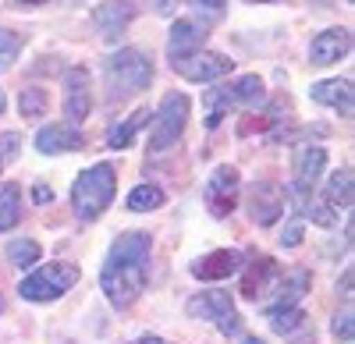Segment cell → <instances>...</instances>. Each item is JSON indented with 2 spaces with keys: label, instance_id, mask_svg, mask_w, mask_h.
Instances as JSON below:
<instances>
[{
  "label": "cell",
  "instance_id": "26",
  "mask_svg": "<svg viewBox=\"0 0 355 344\" xmlns=\"http://www.w3.org/2000/svg\"><path fill=\"white\" fill-rule=\"evenodd\" d=\"M157 206H164V192H160L157 185H139V188H132V195H128V210H132V213H150V210H157Z\"/></svg>",
  "mask_w": 355,
  "mask_h": 344
},
{
  "label": "cell",
  "instance_id": "6",
  "mask_svg": "<svg viewBox=\"0 0 355 344\" xmlns=\"http://www.w3.org/2000/svg\"><path fill=\"white\" fill-rule=\"evenodd\" d=\"M185 312L192 320L214 323L224 337H231L234 330H239V312H234V302H231L227 291H202V295L185 302Z\"/></svg>",
  "mask_w": 355,
  "mask_h": 344
},
{
  "label": "cell",
  "instance_id": "15",
  "mask_svg": "<svg viewBox=\"0 0 355 344\" xmlns=\"http://www.w3.org/2000/svg\"><path fill=\"white\" fill-rule=\"evenodd\" d=\"M309 284H313L309 270H291L284 280H277V284H274V298H270V302H263V305H266V312H277V309H291V305H299V302H302V295L309 291Z\"/></svg>",
  "mask_w": 355,
  "mask_h": 344
},
{
  "label": "cell",
  "instance_id": "18",
  "mask_svg": "<svg viewBox=\"0 0 355 344\" xmlns=\"http://www.w3.org/2000/svg\"><path fill=\"white\" fill-rule=\"evenodd\" d=\"M132 18H135V8L128 0H107V4L96 8V28L103 33V39H117Z\"/></svg>",
  "mask_w": 355,
  "mask_h": 344
},
{
  "label": "cell",
  "instance_id": "29",
  "mask_svg": "<svg viewBox=\"0 0 355 344\" xmlns=\"http://www.w3.org/2000/svg\"><path fill=\"white\" fill-rule=\"evenodd\" d=\"M192 4L210 18V21H217V18H224V11H227V0H192Z\"/></svg>",
  "mask_w": 355,
  "mask_h": 344
},
{
  "label": "cell",
  "instance_id": "21",
  "mask_svg": "<svg viewBox=\"0 0 355 344\" xmlns=\"http://www.w3.org/2000/svg\"><path fill=\"white\" fill-rule=\"evenodd\" d=\"M320 199H323V206H327L334 217L341 210H348L352 206V170L348 167L345 170H334V174L327 178V192H323Z\"/></svg>",
  "mask_w": 355,
  "mask_h": 344
},
{
  "label": "cell",
  "instance_id": "30",
  "mask_svg": "<svg viewBox=\"0 0 355 344\" xmlns=\"http://www.w3.org/2000/svg\"><path fill=\"white\" fill-rule=\"evenodd\" d=\"M331 330H334V337H338V341H352V309L338 312L334 323H331Z\"/></svg>",
  "mask_w": 355,
  "mask_h": 344
},
{
  "label": "cell",
  "instance_id": "11",
  "mask_svg": "<svg viewBox=\"0 0 355 344\" xmlns=\"http://www.w3.org/2000/svg\"><path fill=\"white\" fill-rule=\"evenodd\" d=\"M93 110V93H89V71L85 68H71L64 75V114H68V125L78 128V121L89 118Z\"/></svg>",
  "mask_w": 355,
  "mask_h": 344
},
{
  "label": "cell",
  "instance_id": "17",
  "mask_svg": "<svg viewBox=\"0 0 355 344\" xmlns=\"http://www.w3.org/2000/svg\"><path fill=\"white\" fill-rule=\"evenodd\" d=\"M36 150L53 156V153H75L82 150V132L75 125H50L36 135Z\"/></svg>",
  "mask_w": 355,
  "mask_h": 344
},
{
  "label": "cell",
  "instance_id": "10",
  "mask_svg": "<svg viewBox=\"0 0 355 344\" xmlns=\"http://www.w3.org/2000/svg\"><path fill=\"white\" fill-rule=\"evenodd\" d=\"M174 64V71L182 75V78H189V82H214V78H224V75H231V57H224V53H214V50H199V53H192V57H182V61H171Z\"/></svg>",
  "mask_w": 355,
  "mask_h": 344
},
{
  "label": "cell",
  "instance_id": "25",
  "mask_svg": "<svg viewBox=\"0 0 355 344\" xmlns=\"http://www.w3.org/2000/svg\"><path fill=\"white\" fill-rule=\"evenodd\" d=\"M40 242H33V238H18V242H11L8 245V263L11 266H18V270H28L33 263H40Z\"/></svg>",
  "mask_w": 355,
  "mask_h": 344
},
{
  "label": "cell",
  "instance_id": "28",
  "mask_svg": "<svg viewBox=\"0 0 355 344\" xmlns=\"http://www.w3.org/2000/svg\"><path fill=\"white\" fill-rule=\"evenodd\" d=\"M21 36L18 33H11V28H0V71H8L11 64H15V57L21 53Z\"/></svg>",
  "mask_w": 355,
  "mask_h": 344
},
{
  "label": "cell",
  "instance_id": "31",
  "mask_svg": "<svg viewBox=\"0 0 355 344\" xmlns=\"http://www.w3.org/2000/svg\"><path fill=\"white\" fill-rule=\"evenodd\" d=\"M281 245L284 248H295V245H302V220H291L284 227V235H281Z\"/></svg>",
  "mask_w": 355,
  "mask_h": 344
},
{
  "label": "cell",
  "instance_id": "34",
  "mask_svg": "<svg viewBox=\"0 0 355 344\" xmlns=\"http://www.w3.org/2000/svg\"><path fill=\"white\" fill-rule=\"evenodd\" d=\"M242 344H263V341H259V337H245Z\"/></svg>",
  "mask_w": 355,
  "mask_h": 344
},
{
  "label": "cell",
  "instance_id": "38",
  "mask_svg": "<svg viewBox=\"0 0 355 344\" xmlns=\"http://www.w3.org/2000/svg\"><path fill=\"white\" fill-rule=\"evenodd\" d=\"M0 170H4V156H0Z\"/></svg>",
  "mask_w": 355,
  "mask_h": 344
},
{
  "label": "cell",
  "instance_id": "16",
  "mask_svg": "<svg viewBox=\"0 0 355 344\" xmlns=\"http://www.w3.org/2000/svg\"><path fill=\"white\" fill-rule=\"evenodd\" d=\"M274 284H277V263L270 260V255H259V260L249 266V273L242 277V295L249 302H263Z\"/></svg>",
  "mask_w": 355,
  "mask_h": 344
},
{
  "label": "cell",
  "instance_id": "5",
  "mask_svg": "<svg viewBox=\"0 0 355 344\" xmlns=\"http://www.w3.org/2000/svg\"><path fill=\"white\" fill-rule=\"evenodd\" d=\"M153 125V138H150V153H167L178 138H182L185 125H189V96L182 93H167Z\"/></svg>",
  "mask_w": 355,
  "mask_h": 344
},
{
  "label": "cell",
  "instance_id": "35",
  "mask_svg": "<svg viewBox=\"0 0 355 344\" xmlns=\"http://www.w3.org/2000/svg\"><path fill=\"white\" fill-rule=\"evenodd\" d=\"M4 107H8V100H4V93H0V114H4Z\"/></svg>",
  "mask_w": 355,
  "mask_h": 344
},
{
  "label": "cell",
  "instance_id": "23",
  "mask_svg": "<svg viewBox=\"0 0 355 344\" xmlns=\"http://www.w3.org/2000/svg\"><path fill=\"white\" fill-rule=\"evenodd\" d=\"M21 220V188L15 181L0 185V231H11Z\"/></svg>",
  "mask_w": 355,
  "mask_h": 344
},
{
  "label": "cell",
  "instance_id": "13",
  "mask_svg": "<svg viewBox=\"0 0 355 344\" xmlns=\"http://www.w3.org/2000/svg\"><path fill=\"white\" fill-rule=\"evenodd\" d=\"M239 270H242V252H234V248H217L192 263V277H199V280H227Z\"/></svg>",
  "mask_w": 355,
  "mask_h": 344
},
{
  "label": "cell",
  "instance_id": "20",
  "mask_svg": "<svg viewBox=\"0 0 355 344\" xmlns=\"http://www.w3.org/2000/svg\"><path fill=\"white\" fill-rule=\"evenodd\" d=\"M202 107H206V128H217L224 114L231 107H239V89H234V82L231 85H214V89L202 96Z\"/></svg>",
  "mask_w": 355,
  "mask_h": 344
},
{
  "label": "cell",
  "instance_id": "24",
  "mask_svg": "<svg viewBox=\"0 0 355 344\" xmlns=\"http://www.w3.org/2000/svg\"><path fill=\"white\" fill-rule=\"evenodd\" d=\"M266 316H270V327H274L277 334H284V337L306 330V312H302L299 305H291V309H277V312H266Z\"/></svg>",
  "mask_w": 355,
  "mask_h": 344
},
{
  "label": "cell",
  "instance_id": "37",
  "mask_svg": "<svg viewBox=\"0 0 355 344\" xmlns=\"http://www.w3.org/2000/svg\"><path fill=\"white\" fill-rule=\"evenodd\" d=\"M249 4H270V0H249Z\"/></svg>",
  "mask_w": 355,
  "mask_h": 344
},
{
  "label": "cell",
  "instance_id": "3",
  "mask_svg": "<svg viewBox=\"0 0 355 344\" xmlns=\"http://www.w3.org/2000/svg\"><path fill=\"white\" fill-rule=\"evenodd\" d=\"M150 82H153L150 53H142V50H121V53L110 57V64H107V100L110 103L132 100Z\"/></svg>",
  "mask_w": 355,
  "mask_h": 344
},
{
  "label": "cell",
  "instance_id": "7",
  "mask_svg": "<svg viewBox=\"0 0 355 344\" xmlns=\"http://www.w3.org/2000/svg\"><path fill=\"white\" fill-rule=\"evenodd\" d=\"M323 167H327V150L323 146H299L295 150V185H291L288 195L299 199V210H302L306 199L316 192V181L323 174Z\"/></svg>",
  "mask_w": 355,
  "mask_h": 344
},
{
  "label": "cell",
  "instance_id": "1",
  "mask_svg": "<svg viewBox=\"0 0 355 344\" xmlns=\"http://www.w3.org/2000/svg\"><path fill=\"white\" fill-rule=\"evenodd\" d=\"M150 248H153V242H150V235H146V231H125L121 238L110 245L103 273H100V288H103V295L117 309H128L142 295Z\"/></svg>",
  "mask_w": 355,
  "mask_h": 344
},
{
  "label": "cell",
  "instance_id": "2",
  "mask_svg": "<svg viewBox=\"0 0 355 344\" xmlns=\"http://www.w3.org/2000/svg\"><path fill=\"white\" fill-rule=\"evenodd\" d=\"M114 192H117V174H114V163H93L89 170H82L75 188H71V206L78 220H96L110 203H114Z\"/></svg>",
  "mask_w": 355,
  "mask_h": 344
},
{
  "label": "cell",
  "instance_id": "4",
  "mask_svg": "<svg viewBox=\"0 0 355 344\" xmlns=\"http://www.w3.org/2000/svg\"><path fill=\"white\" fill-rule=\"evenodd\" d=\"M75 284H78V266L75 263H46V266L28 273L18 284V291H21L25 302H53L64 291H71Z\"/></svg>",
  "mask_w": 355,
  "mask_h": 344
},
{
  "label": "cell",
  "instance_id": "32",
  "mask_svg": "<svg viewBox=\"0 0 355 344\" xmlns=\"http://www.w3.org/2000/svg\"><path fill=\"white\" fill-rule=\"evenodd\" d=\"M178 11V0H160V15H171Z\"/></svg>",
  "mask_w": 355,
  "mask_h": 344
},
{
  "label": "cell",
  "instance_id": "14",
  "mask_svg": "<svg viewBox=\"0 0 355 344\" xmlns=\"http://www.w3.org/2000/svg\"><path fill=\"white\" fill-rule=\"evenodd\" d=\"M348 50H352V33L348 28H327V33H320L313 39L309 57H313V64L327 68V64H338Z\"/></svg>",
  "mask_w": 355,
  "mask_h": 344
},
{
  "label": "cell",
  "instance_id": "27",
  "mask_svg": "<svg viewBox=\"0 0 355 344\" xmlns=\"http://www.w3.org/2000/svg\"><path fill=\"white\" fill-rule=\"evenodd\" d=\"M46 93L43 89H36V85H28V89L21 93V100H18V110L25 114V118L28 121H36V118H43V114H46Z\"/></svg>",
  "mask_w": 355,
  "mask_h": 344
},
{
  "label": "cell",
  "instance_id": "33",
  "mask_svg": "<svg viewBox=\"0 0 355 344\" xmlns=\"http://www.w3.org/2000/svg\"><path fill=\"white\" fill-rule=\"evenodd\" d=\"M132 344H171V341H164V337H139V341H132Z\"/></svg>",
  "mask_w": 355,
  "mask_h": 344
},
{
  "label": "cell",
  "instance_id": "12",
  "mask_svg": "<svg viewBox=\"0 0 355 344\" xmlns=\"http://www.w3.org/2000/svg\"><path fill=\"white\" fill-rule=\"evenodd\" d=\"M206 43V25L196 18H178L171 25V39H167V57L171 61H182V57L199 53Z\"/></svg>",
  "mask_w": 355,
  "mask_h": 344
},
{
  "label": "cell",
  "instance_id": "36",
  "mask_svg": "<svg viewBox=\"0 0 355 344\" xmlns=\"http://www.w3.org/2000/svg\"><path fill=\"white\" fill-rule=\"evenodd\" d=\"M21 4H46V0H21Z\"/></svg>",
  "mask_w": 355,
  "mask_h": 344
},
{
  "label": "cell",
  "instance_id": "9",
  "mask_svg": "<svg viewBox=\"0 0 355 344\" xmlns=\"http://www.w3.org/2000/svg\"><path fill=\"white\" fill-rule=\"evenodd\" d=\"M288 210V188H281L277 181H259L252 185L249 192V217L259 224V227H270L284 217Z\"/></svg>",
  "mask_w": 355,
  "mask_h": 344
},
{
  "label": "cell",
  "instance_id": "8",
  "mask_svg": "<svg viewBox=\"0 0 355 344\" xmlns=\"http://www.w3.org/2000/svg\"><path fill=\"white\" fill-rule=\"evenodd\" d=\"M202 203L210 206L214 217H227L234 206H239V170L234 167H217L202 185Z\"/></svg>",
  "mask_w": 355,
  "mask_h": 344
},
{
  "label": "cell",
  "instance_id": "22",
  "mask_svg": "<svg viewBox=\"0 0 355 344\" xmlns=\"http://www.w3.org/2000/svg\"><path fill=\"white\" fill-rule=\"evenodd\" d=\"M150 121H153V114L146 110V107H142V110H135L128 121H121L117 128H110V132H107V146H110V150H125V146H132L135 132H139V128H146Z\"/></svg>",
  "mask_w": 355,
  "mask_h": 344
},
{
  "label": "cell",
  "instance_id": "19",
  "mask_svg": "<svg viewBox=\"0 0 355 344\" xmlns=\"http://www.w3.org/2000/svg\"><path fill=\"white\" fill-rule=\"evenodd\" d=\"M309 93H313L316 103L341 110L345 118L352 114V78H327V82H316Z\"/></svg>",
  "mask_w": 355,
  "mask_h": 344
}]
</instances>
